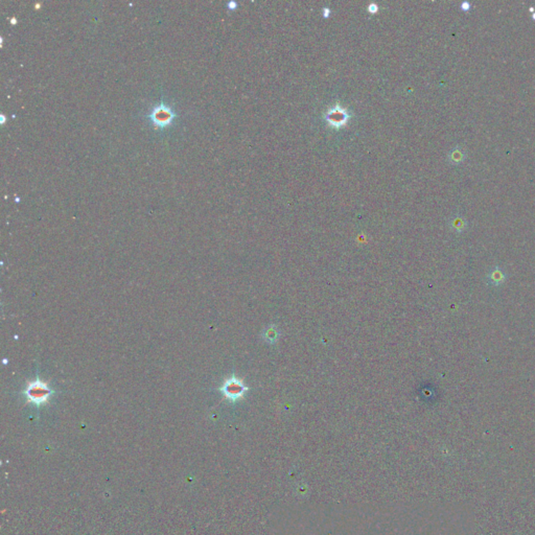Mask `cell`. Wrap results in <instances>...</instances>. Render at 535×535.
I'll list each match as a JSON object with an SVG mask.
<instances>
[{
	"label": "cell",
	"instance_id": "277c9868",
	"mask_svg": "<svg viewBox=\"0 0 535 535\" xmlns=\"http://www.w3.org/2000/svg\"><path fill=\"white\" fill-rule=\"evenodd\" d=\"M175 117V114L169 107L164 106V105H160V106H156L150 115V118L153 121L154 124L158 125V127H166L169 125Z\"/></svg>",
	"mask_w": 535,
	"mask_h": 535
},
{
	"label": "cell",
	"instance_id": "5b68a950",
	"mask_svg": "<svg viewBox=\"0 0 535 535\" xmlns=\"http://www.w3.org/2000/svg\"><path fill=\"white\" fill-rule=\"evenodd\" d=\"M261 335H263V339L266 342L270 344H275L280 337V330L275 324H270L269 326H267L263 330V334Z\"/></svg>",
	"mask_w": 535,
	"mask_h": 535
},
{
	"label": "cell",
	"instance_id": "52a82bcc",
	"mask_svg": "<svg viewBox=\"0 0 535 535\" xmlns=\"http://www.w3.org/2000/svg\"><path fill=\"white\" fill-rule=\"evenodd\" d=\"M377 9H379V6H377L375 3H371V4H369V6H368V10H369L370 13H372V14H373V13H376V12H377Z\"/></svg>",
	"mask_w": 535,
	"mask_h": 535
},
{
	"label": "cell",
	"instance_id": "3957f363",
	"mask_svg": "<svg viewBox=\"0 0 535 535\" xmlns=\"http://www.w3.org/2000/svg\"><path fill=\"white\" fill-rule=\"evenodd\" d=\"M350 118L349 112L341 107L339 104L335 105L332 108H330L326 114H325V119L328 122L330 127L334 129H340L348 122Z\"/></svg>",
	"mask_w": 535,
	"mask_h": 535
},
{
	"label": "cell",
	"instance_id": "9c48e42d",
	"mask_svg": "<svg viewBox=\"0 0 535 535\" xmlns=\"http://www.w3.org/2000/svg\"><path fill=\"white\" fill-rule=\"evenodd\" d=\"M228 6H229L230 8H231V9H233V8H235V6H236V3H235V2H233V1H231V2H229V3H228Z\"/></svg>",
	"mask_w": 535,
	"mask_h": 535
},
{
	"label": "cell",
	"instance_id": "8992f818",
	"mask_svg": "<svg viewBox=\"0 0 535 535\" xmlns=\"http://www.w3.org/2000/svg\"><path fill=\"white\" fill-rule=\"evenodd\" d=\"M463 160V154L461 151H454L452 154V161L460 162Z\"/></svg>",
	"mask_w": 535,
	"mask_h": 535
},
{
	"label": "cell",
	"instance_id": "ba28073f",
	"mask_svg": "<svg viewBox=\"0 0 535 535\" xmlns=\"http://www.w3.org/2000/svg\"><path fill=\"white\" fill-rule=\"evenodd\" d=\"M322 13H323V16H324L325 18H327L328 15L330 14V9L327 8V7H324V8L322 9Z\"/></svg>",
	"mask_w": 535,
	"mask_h": 535
},
{
	"label": "cell",
	"instance_id": "6da1fadb",
	"mask_svg": "<svg viewBox=\"0 0 535 535\" xmlns=\"http://www.w3.org/2000/svg\"><path fill=\"white\" fill-rule=\"evenodd\" d=\"M54 393V390L50 389L47 383L42 382L39 379L29 382L26 389L23 391L27 403L36 405L37 407L47 404L50 396Z\"/></svg>",
	"mask_w": 535,
	"mask_h": 535
},
{
	"label": "cell",
	"instance_id": "7a4b0ae2",
	"mask_svg": "<svg viewBox=\"0 0 535 535\" xmlns=\"http://www.w3.org/2000/svg\"><path fill=\"white\" fill-rule=\"evenodd\" d=\"M248 390L249 388L244 384V382L237 379L234 375L225 380L221 388H219V391L223 393L226 400L233 403L242 400Z\"/></svg>",
	"mask_w": 535,
	"mask_h": 535
}]
</instances>
